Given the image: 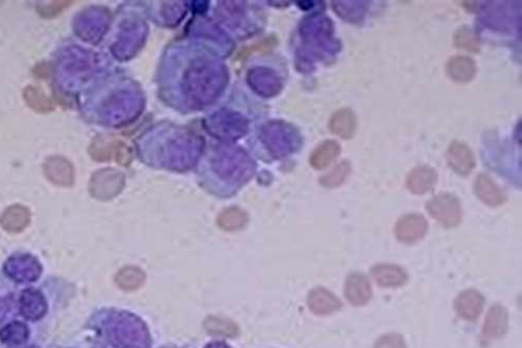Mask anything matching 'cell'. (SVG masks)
Listing matches in <instances>:
<instances>
[{"label":"cell","mask_w":522,"mask_h":348,"mask_svg":"<svg viewBox=\"0 0 522 348\" xmlns=\"http://www.w3.org/2000/svg\"><path fill=\"white\" fill-rule=\"evenodd\" d=\"M374 348H406V347L401 335L388 334L376 341Z\"/></svg>","instance_id":"cell-24"},{"label":"cell","mask_w":522,"mask_h":348,"mask_svg":"<svg viewBox=\"0 0 522 348\" xmlns=\"http://www.w3.org/2000/svg\"><path fill=\"white\" fill-rule=\"evenodd\" d=\"M30 212L21 205L11 206L0 218L2 227L11 232H21L30 224Z\"/></svg>","instance_id":"cell-16"},{"label":"cell","mask_w":522,"mask_h":348,"mask_svg":"<svg viewBox=\"0 0 522 348\" xmlns=\"http://www.w3.org/2000/svg\"><path fill=\"white\" fill-rule=\"evenodd\" d=\"M6 272L15 281L24 283L33 281L41 273V266L37 259L30 256H14L9 259L6 265Z\"/></svg>","instance_id":"cell-5"},{"label":"cell","mask_w":522,"mask_h":348,"mask_svg":"<svg viewBox=\"0 0 522 348\" xmlns=\"http://www.w3.org/2000/svg\"><path fill=\"white\" fill-rule=\"evenodd\" d=\"M437 181V170L428 165H420L410 170L406 179L408 190L415 195L430 192Z\"/></svg>","instance_id":"cell-8"},{"label":"cell","mask_w":522,"mask_h":348,"mask_svg":"<svg viewBox=\"0 0 522 348\" xmlns=\"http://www.w3.org/2000/svg\"><path fill=\"white\" fill-rule=\"evenodd\" d=\"M474 192L479 200L492 207L501 205L506 200L501 188L486 175H479L475 179Z\"/></svg>","instance_id":"cell-9"},{"label":"cell","mask_w":522,"mask_h":348,"mask_svg":"<svg viewBox=\"0 0 522 348\" xmlns=\"http://www.w3.org/2000/svg\"><path fill=\"white\" fill-rule=\"evenodd\" d=\"M453 42L457 48L468 50V52L477 53L481 48L479 37L468 26L457 28L453 36Z\"/></svg>","instance_id":"cell-20"},{"label":"cell","mask_w":522,"mask_h":348,"mask_svg":"<svg viewBox=\"0 0 522 348\" xmlns=\"http://www.w3.org/2000/svg\"><path fill=\"white\" fill-rule=\"evenodd\" d=\"M28 330L26 325L20 322L11 323L0 332L2 342L11 344H20L28 339Z\"/></svg>","instance_id":"cell-22"},{"label":"cell","mask_w":522,"mask_h":348,"mask_svg":"<svg viewBox=\"0 0 522 348\" xmlns=\"http://www.w3.org/2000/svg\"><path fill=\"white\" fill-rule=\"evenodd\" d=\"M341 153V146L335 141H326L315 148L312 156V165L317 168L330 165Z\"/></svg>","instance_id":"cell-18"},{"label":"cell","mask_w":522,"mask_h":348,"mask_svg":"<svg viewBox=\"0 0 522 348\" xmlns=\"http://www.w3.org/2000/svg\"><path fill=\"white\" fill-rule=\"evenodd\" d=\"M345 295L349 303L355 307L366 305L372 297V289L365 275L361 273L349 275L346 281Z\"/></svg>","instance_id":"cell-6"},{"label":"cell","mask_w":522,"mask_h":348,"mask_svg":"<svg viewBox=\"0 0 522 348\" xmlns=\"http://www.w3.org/2000/svg\"><path fill=\"white\" fill-rule=\"evenodd\" d=\"M72 4L70 1H53L48 6H39L37 8L38 12L41 15L42 17L45 18H53V17L57 16L58 14L62 12L64 9L70 6V4Z\"/></svg>","instance_id":"cell-23"},{"label":"cell","mask_w":522,"mask_h":348,"mask_svg":"<svg viewBox=\"0 0 522 348\" xmlns=\"http://www.w3.org/2000/svg\"><path fill=\"white\" fill-rule=\"evenodd\" d=\"M351 165L348 161H342L335 166L330 174L321 179V183L328 188H335L345 183L351 173Z\"/></svg>","instance_id":"cell-21"},{"label":"cell","mask_w":522,"mask_h":348,"mask_svg":"<svg viewBox=\"0 0 522 348\" xmlns=\"http://www.w3.org/2000/svg\"><path fill=\"white\" fill-rule=\"evenodd\" d=\"M20 309L26 318L37 320L45 314V300L39 291L28 289L22 294Z\"/></svg>","instance_id":"cell-15"},{"label":"cell","mask_w":522,"mask_h":348,"mask_svg":"<svg viewBox=\"0 0 522 348\" xmlns=\"http://www.w3.org/2000/svg\"><path fill=\"white\" fill-rule=\"evenodd\" d=\"M508 312L501 305H494L489 310L483 327V335L488 340L503 337L508 330Z\"/></svg>","instance_id":"cell-10"},{"label":"cell","mask_w":522,"mask_h":348,"mask_svg":"<svg viewBox=\"0 0 522 348\" xmlns=\"http://www.w3.org/2000/svg\"><path fill=\"white\" fill-rule=\"evenodd\" d=\"M106 315L104 334L113 347L150 348L148 330L136 315L124 311H110Z\"/></svg>","instance_id":"cell-1"},{"label":"cell","mask_w":522,"mask_h":348,"mask_svg":"<svg viewBox=\"0 0 522 348\" xmlns=\"http://www.w3.org/2000/svg\"><path fill=\"white\" fill-rule=\"evenodd\" d=\"M373 277L379 286L384 288H396L408 281V273L396 265H377L371 270Z\"/></svg>","instance_id":"cell-11"},{"label":"cell","mask_w":522,"mask_h":348,"mask_svg":"<svg viewBox=\"0 0 522 348\" xmlns=\"http://www.w3.org/2000/svg\"><path fill=\"white\" fill-rule=\"evenodd\" d=\"M310 307L313 311L320 315H328L339 311L342 303L335 294L327 290H317L310 298Z\"/></svg>","instance_id":"cell-17"},{"label":"cell","mask_w":522,"mask_h":348,"mask_svg":"<svg viewBox=\"0 0 522 348\" xmlns=\"http://www.w3.org/2000/svg\"><path fill=\"white\" fill-rule=\"evenodd\" d=\"M330 128L333 134L337 135L341 138H352L357 128L354 112L347 108L337 111L331 117Z\"/></svg>","instance_id":"cell-14"},{"label":"cell","mask_w":522,"mask_h":348,"mask_svg":"<svg viewBox=\"0 0 522 348\" xmlns=\"http://www.w3.org/2000/svg\"><path fill=\"white\" fill-rule=\"evenodd\" d=\"M428 224L421 214H406L395 226V234L402 243L413 244L423 239L428 234Z\"/></svg>","instance_id":"cell-3"},{"label":"cell","mask_w":522,"mask_h":348,"mask_svg":"<svg viewBox=\"0 0 522 348\" xmlns=\"http://www.w3.org/2000/svg\"><path fill=\"white\" fill-rule=\"evenodd\" d=\"M485 299L475 290H466L455 301V311L466 320H474L483 311Z\"/></svg>","instance_id":"cell-7"},{"label":"cell","mask_w":522,"mask_h":348,"mask_svg":"<svg viewBox=\"0 0 522 348\" xmlns=\"http://www.w3.org/2000/svg\"><path fill=\"white\" fill-rule=\"evenodd\" d=\"M46 177L58 185L68 186L73 181V170L63 157H52L44 165Z\"/></svg>","instance_id":"cell-13"},{"label":"cell","mask_w":522,"mask_h":348,"mask_svg":"<svg viewBox=\"0 0 522 348\" xmlns=\"http://www.w3.org/2000/svg\"><path fill=\"white\" fill-rule=\"evenodd\" d=\"M446 72L450 79L457 83H467L472 81L477 75V67L475 62L465 55H455L446 65Z\"/></svg>","instance_id":"cell-12"},{"label":"cell","mask_w":522,"mask_h":348,"mask_svg":"<svg viewBox=\"0 0 522 348\" xmlns=\"http://www.w3.org/2000/svg\"><path fill=\"white\" fill-rule=\"evenodd\" d=\"M426 208L430 216L445 227H455L461 223V202L453 194L441 192L428 201Z\"/></svg>","instance_id":"cell-2"},{"label":"cell","mask_w":522,"mask_h":348,"mask_svg":"<svg viewBox=\"0 0 522 348\" xmlns=\"http://www.w3.org/2000/svg\"><path fill=\"white\" fill-rule=\"evenodd\" d=\"M23 97L28 105L37 112L46 113L55 109L52 99H48L44 92L35 86L26 87Z\"/></svg>","instance_id":"cell-19"},{"label":"cell","mask_w":522,"mask_h":348,"mask_svg":"<svg viewBox=\"0 0 522 348\" xmlns=\"http://www.w3.org/2000/svg\"><path fill=\"white\" fill-rule=\"evenodd\" d=\"M448 165L457 174L467 176L475 168V158L467 145L459 141H452L446 153Z\"/></svg>","instance_id":"cell-4"}]
</instances>
